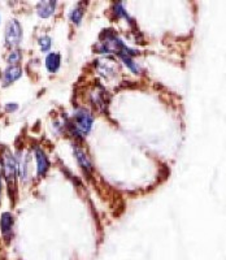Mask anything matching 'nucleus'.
<instances>
[{
    "instance_id": "obj_1",
    "label": "nucleus",
    "mask_w": 226,
    "mask_h": 260,
    "mask_svg": "<svg viewBox=\"0 0 226 260\" xmlns=\"http://www.w3.org/2000/svg\"><path fill=\"white\" fill-rule=\"evenodd\" d=\"M98 50L102 53H117L118 56H121V55H126V56L132 57L134 56V55H137V52H135L134 50L127 47L116 34H113V32L111 31H107L106 38H104V41L100 43Z\"/></svg>"
},
{
    "instance_id": "obj_2",
    "label": "nucleus",
    "mask_w": 226,
    "mask_h": 260,
    "mask_svg": "<svg viewBox=\"0 0 226 260\" xmlns=\"http://www.w3.org/2000/svg\"><path fill=\"white\" fill-rule=\"evenodd\" d=\"M18 164L16 161L15 156L11 151H6L2 160V173L4 175L7 183H8L9 190H15L16 186V177H17Z\"/></svg>"
},
{
    "instance_id": "obj_3",
    "label": "nucleus",
    "mask_w": 226,
    "mask_h": 260,
    "mask_svg": "<svg viewBox=\"0 0 226 260\" xmlns=\"http://www.w3.org/2000/svg\"><path fill=\"white\" fill-rule=\"evenodd\" d=\"M92 121L94 117L85 108H80L74 112L73 116V129L76 130V133L78 134H87L92 126Z\"/></svg>"
},
{
    "instance_id": "obj_4",
    "label": "nucleus",
    "mask_w": 226,
    "mask_h": 260,
    "mask_svg": "<svg viewBox=\"0 0 226 260\" xmlns=\"http://www.w3.org/2000/svg\"><path fill=\"white\" fill-rule=\"evenodd\" d=\"M22 39V27L17 20L8 21L6 26V43L9 47H16Z\"/></svg>"
},
{
    "instance_id": "obj_5",
    "label": "nucleus",
    "mask_w": 226,
    "mask_h": 260,
    "mask_svg": "<svg viewBox=\"0 0 226 260\" xmlns=\"http://www.w3.org/2000/svg\"><path fill=\"white\" fill-rule=\"evenodd\" d=\"M13 224H15V219L11 212H3L0 216V229H2V234L7 241L11 240L13 233Z\"/></svg>"
},
{
    "instance_id": "obj_6",
    "label": "nucleus",
    "mask_w": 226,
    "mask_h": 260,
    "mask_svg": "<svg viewBox=\"0 0 226 260\" xmlns=\"http://www.w3.org/2000/svg\"><path fill=\"white\" fill-rule=\"evenodd\" d=\"M22 76V69H21L20 65H9L8 68L4 71L3 73V86H9L12 85L13 82L18 80V78Z\"/></svg>"
},
{
    "instance_id": "obj_7",
    "label": "nucleus",
    "mask_w": 226,
    "mask_h": 260,
    "mask_svg": "<svg viewBox=\"0 0 226 260\" xmlns=\"http://www.w3.org/2000/svg\"><path fill=\"white\" fill-rule=\"evenodd\" d=\"M36 160H37V172L39 176H44L50 169V160L47 155L44 154V151L41 148L36 150Z\"/></svg>"
},
{
    "instance_id": "obj_8",
    "label": "nucleus",
    "mask_w": 226,
    "mask_h": 260,
    "mask_svg": "<svg viewBox=\"0 0 226 260\" xmlns=\"http://www.w3.org/2000/svg\"><path fill=\"white\" fill-rule=\"evenodd\" d=\"M46 68L50 73H56L60 68V62H61V56L57 52H51L46 56Z\"/></svg>"
},
{
    "instance_id": "obj_9",
    "label": "nucleus",
    "mask_w": 226,
    "mask_h": 260,
    "mask_svg": "<svg viewBox=\"0 0 226 260\" xmlns=\"http://www.w3.org/2000/svg\"><path fill=\"white\" fill-rule=\"evenodd\" d=\"M56 6H57L56 2H41L37 7V12L42 18H48L55 12Z\"/></svg>"
},
{
    "instance_id": "obj_10",
    "label": "nucleus",
    "mask_w": 226,
    "mask_h": 260,
    "mask_svg": "<svg viewBox=\"0 0 226 260\" xmlns=\"http://www.w3.org/2000/svg\"><path fill=\"white\" fill-rule=\"evenodd\" d=\"M74 154H76V157H77V160H78V162H80V166L82 167L85 171H87V172L92 171L91 161H90V159L87 157V155H86L85 152L81 150V148H78V147L74 148Z\"/></svg>"
},
{
    "instance_id": "obj_11",
    "label": "nucleus",
    "mask_w": 226,
    "mask_h": 260,
    "mask_svg": "<svg viewBox=\"0 0 226 260\" xmlns=\"http://www.w3.org/2000/svg\"><path fill=\"white\" fill-rule=\"evenodd\" d=\"M83 3H78L76 7H74V9L71 12V15H69V17H71V20L73 21L74 24L78 25L81 22V20H82L83 15H85V9H83Z\"/></svg>"
},
{
    "instance_id": "obj_12",
    "label": "nucleus",
    "mask_w": 226,
    "mask_h": 260,
    "mask_svg": "<svg viewBox=\"0 0 226 260\" xmlns=\"http://www.w3.org/2000/svg\"><path fill=\"white\" fill-rule=\"evenodd\" d=\"M21 60V52L18 50H13L12 52H9V55L7 56V62L9 65H18Z\"/></svg>"
},
{
    "instance_id": "obj_13",
    "label": "nucleus",
    "mask_w": 226,
    "mask_h": 260,
    "mask_svg": "<svg viewBox=\"0 0 226 260\" xmlns=\"http://www.w3.org/2000/svg\"><path fill=\"white\" fill-rule=\"evenodd\" d=\"M120 59L122 60L123 62H125V65H126V67L130 69V71L134 72V73H138V71H139L138 65H137L134 61H133L132 57L126 56V55H121Z\"/></svg>"
},
{
    "instance_id": "obj_14",
    "label": "nucleus",
    "mask_w": 226,
    "mask_h": 260,
    "mask_svg": "<svg viewBox=\"0 0 226 260\" xmlns=\"http://www.w3.org/2000/svg\"><path fill=\"white\" fill-rule=\"evenodd\" d=\"M51 45H52V43H51L50 37L44 36L39 39V47H41L42 52H47V51H50Z\"/></svg>"
},
{
    "instance_id": "obj_15",
    "label": "nucleus",
    "mask_w": 226,
    "mask_h": 260,
    "mask_svg": "<svg viewBox=\"0 0 226 260\" xmlns=\"http://www.w3.org/2000/svg\"><path fill=\"white\" fill-rule=\"evenodd\" d=\"M17 110V104L16 103H8L7 104V111L8 112H13V111Z\"/></svg>"
},
{
    "instance_id": "obj_16",
    "label": "nucleus",
    "mask_w": 226,
    "mask_h": 260,
    "mask_svg": "<svg viewBox=\"0 0 226 260\" xmlns=\"http://www.w3.org/2000/svg\"><path fill=\"white\" fill-rule=\"evenodd\" d=\"M2 176L3 173H2V162H0V197H2Z\"/></svg>"
}]
</instances>
